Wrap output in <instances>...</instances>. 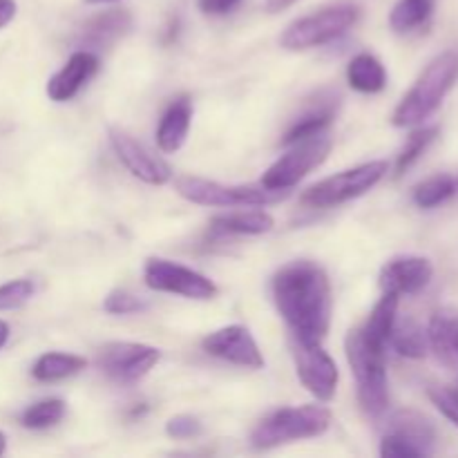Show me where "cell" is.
<instances>
[{"label": "cell", "mask_w": 458, "mask_h": 458, "mask_svg": "<svg viewBox=\"0 0 458 458\" xmlns=\"http://www.w3.org/2000/svg\"><path fill=\"white\" fill-rule=\"evenodd\" d=\"M273 300L295 340L322 343L329 331L334 307L325 268L307 259L282 267L273 277Z\"/></svg>", "instance_id": "6da1fadb"}, {"label": "cell", "mask_w": 458, "mask_h": 458, "mask_svg": "<svg viewBox=\"0 0 458 458\" xmlns=\"http://www.w3.org/2000/svg\"><path fill=\"white\" fill-rule=\"evenodd\" d=\"M458 79V54L443 52L429 63L416 79L410 92L394 110L392 123L396 128H416L434 114L445 101L447 92Z\"/></svg>", "instance_id": "7a4b0ae2"}, {"label": "cell", "mask_w": 458, "mask_h": 458, "mask_svg": "<svg viewBox=\"0 0 458 458\" xmlns=\"http://www.w3.org/2000/svg\"><path fill=\"white\" fill-rule=\"evenodd\" d=\"M349 367L356 378L358 401L369 416L378 419L387 411L389 383L387 367H385V349L374 347L365 340L360 329L349 331L344 340Z\"/></svg>", "instance_id": "3957f363"}, {"label": "cell", "mask_w": 458, "mask_h": 458, "mask_svg": "<svg viewBox=\"0 0 458 458\" xmlns=\"http://www.w3.org/2000/svg\"><path fill=\"white\" fill-rule=\"evenodd\" d=\"M331 428V411L322 405L282 407L255 428L250 443L255 450H273L284 443L322 437Z\"/></svg>", "instance_id": "277c9868"}, {"label": "cell", "mask_w": 458, "mask_h": 458, "mask_svg": "<svg viewBox=\"0 0 458 458\" xmlns=\"http://www.w3.org/2000/svg\"><path fill=\"white\" fill-rule=\"evenodd\" d=\"M360 9L356 4H331L322 7L309 16L298 18L291 22L280 36V45L289 52H302V49L320 47L340 38L347 30L356 25Z\"/></svg>", "instance_id": "5b68a950"}, {"label": "cell", "mask_w": 458, "mask_h": 458, "mask_svg": "<svg viewBox=\"0 0 458 458\" xmlns=\"http://www.w3.org/2000/svg\"><path fill=\"white\" fill-rule=\"evenodd\" d=\"M177 192L183 199L210 208H253L282 201L289 191H271L264 186H226L199 177L177 179Z\"/></svg>", "instance_id": "8992f818"}, {"label": "cell", "mask_w": 458, "mask_h": 458, "mask_svg": "<svg viewBox=\"0 0 458 458\" xmlns=\"http://www.w3.org/2000/svg\"><path fill=\"white\" fill-rule=\"evenodd\" d=\"M387 173V161H369V164L343 170V173L331 174V177L322 179L316 186L304 191L302 204L309 206V208H334V206L344 204V201L367 195L371 188L383 182Z\"/></svg>", "instance_id": "52a82bcc"}, {"label": "cell", "mask_w": 458, "mask_h": 458, "mask_svg": "<svg viewBox=\"0 0 458 458\" xmlns=\"http://www.w3.org/2000/svg\"><path fill=\"white\" fill-rule=\"evenodd\" d=\"M331 139L322 134H313V137L300 139V141L291 143V150L282 155L271 168L264 173L262 186L271 188V191H291L298 186L311 170L322 165L331 152Z\"/></svg>", "instance_id": "ba28073f"}, {"label": "cell", "mask_w": 458, "mask_h": 458, "mask_svg": "<svg viewBox=\"0 0 458 458\" xmlns=\"http://www.w3.org/2000/svg\"><path fill=\"white\" fill-rule=\"evenodd\" d=\"M143 280L146 286L159 293H174L188 300H213L217 298L219 289L204 273L188 268L183 264L170 262L164 258H150L143 267Z\"/></svg>", "instance_id": "9c48e42d"}, {"label": "cell", "mask_w": 458, "mask_h": 458, "mask_svg": "<svg viewBox=\"0 0 458 458\" xmlns=\"http://www.w3.org/2000/svg\"><path fill=\"white\" fill-rule=\"evenodd\" d=\"M291 353L295 360V371L309 394L322 403H329L338 389L340 371L334 358L320 347V343H302L291 340Z\"/></svg>", "instance_id": "30bf717a"}, {"label": "cell", "mask_w": 458, "mask_h": 458, "mask_svg": "<svg viewBox=\"0 0 458 458\" xmlns=\"http://www.w3.org/2000/svg\"><path fill=\"white\" fill-rule=\"evenodd\" d=\"M159 360V349L143 343H107L98 352V367L119 383H137Z\"/></svg>", "instance_id": "8fae6325"}, {"label": "cell", "mask_w": 458, "mask_h": 458, "mask_svg": "<svg viewBox=\"0 0 458 458\" xmlns=\"http://www.w3.org/2000/svg\"><path fill=\"white\" fill-rule=\"evenodd\" d=\"M107 137H110V146L114 150L116 159L130 170L132 177L141 179L143 183H150V186H165L173 179L170 165L161 157L152 155L148 148H143L125 130L110 128L107 130Z\"/></svg>", "instance_id": "7c38bea8"}, {"label": "cell", "mask_w": 458, "mask_h": 458, "mask_svg": "<svg viewBox=\"0 0 458 458\" xmlns=\"http://www.w3.org/2000/svg\"><path fill=\"white\" fill-rule=\"evenodd\" d=\"M201 347L208 356L231 362L235 367H244V369H262L264 367V356L258 343L250 335V331L242 325H231L213 331L201 340Z\"/></svg>", "instance_id": "4fadbf2b"}, {"label": "cell", "mask_w": 458, "mask_h": 458, "mask_svg": "<svg viewBox=\"0 0 458 458\" xmlns=\"http://www.w3.org/2000/svg\"><path fill=\"white\" fill-rule=\"evenodd\" d=\"M434 267L423 255H401L380 268L378 284L383 293L414 295L432 282Z\"/></svg>", "instance_id": "5bb4252c"}, {"label": "cell", "mask_w": 458, "mask_h": 458, "mask_svg": "<svg viewBox=\"0 0 458 458\" xmlns=\"http://www.w3.org/2000/svg\"><path fill=\"white\" fill-rule=\"evenodd\" d=\"M98 72V56L89 49H79L67 58L65 65L47 81V97L56 103L72 101L88 81Z\"/></svg>", "instance_id": "9a60e30c"}, {"label": "cell", "mask_w": 458, "mask_h": 458, "mask_svg": "<svg viewBox=\"0 0 458 458\" xmlns=\"http://www.w3.org/2000/svg\"><path fill=\"white\" fill-rule=\"evenodd\" d=\"M429 352L447 369H458V309L443 307L432 313L428 325Z\"/></svg>", "instance_id": "2e32d148"}, {"label": "cell", "mask_w": 458, "mask_h": 458, "mask_svg": "<svg viewBox=\"0 0 458 458\" xmlns=\"http://www.w3.org/2000/svg\"><path fill=\"white\" fill-rule=\"evenodd\" d=\"M335 114H338V94L320 92L316 101L309 103L302 114L291 123L282 141H284V146H291V143L300 141V139L322 134L334 123Z\"/></svg>", "instance_id": "e0dca14e"}, {"label": "cell", "mask_w": 458, "mask_h": 458, "mask_svg": "<svg viewBox=\"0 0 458 458\" xmlns=\"http://www.w3.org/2000/svg\"><path fill=\"white\" fill-rule=\"evenodd\" d=\"M392 437L401 438L407 445L414 447L419 456H429L437 443V429H434L432 420L428 416L419 414V411L403 410L392 416L389 420V432Z\"/></svg>", "instance_id": "ac0fdd59"}, {"label": "cell", "mask_w": 458, "mask_h": 458, "mask_svg": "<svg viewBox=\"0 0 458 458\" xmlns=\"http://www.w3.org/2000/svg\"><path fill=\"white\" fill-rule=\"evenodd\" d=\"M192 123V103L188 97L170 103L157 128V146L161 152H177L186 143Z\"/></svg>", "instance_id": "d6986e66"}, {"label": "cell", "mask_w": 458, "mask_h": 458, "mask_svg": "<svg viewBox=\"0 0 458 458\" xmlns=\"http://www.w3.org/2000/svg\"><path fill=\"white\" fill-rule=\"evenodd\" d=\"M130 30H132L130 12H125V9H110V12L98 13L92 21L85 22L83 38L85 43L94 45V47H106V45H112L114 40L123 38Z\"/></svg>", "instance_id": "ffe728a7"}, {"label": "cell", "mask_w": 458, "mask_h": 458, "mask_svg": "<svg viewBox=\"0 0 458 458\" xmlns=\"http://www.w3.org/2000/svg\"><path fill=\"white\" fill-rule=\"evenodd\" d=\"M276 226V219L267 210H237V213L217 215L210 222L215 235H264Z\"/></svg>", "instance_id": "44dd1931"}, {"label": "cell", "mask_w": 458, "mask_h": 458, "mask_svg": "<svg viewBox=\"0 0 458 458\" xmlns=\"http://www.w3.org/2000/svg\"><path fill=\"white\" fill-rule=\"evenodd\" d=\"M398 300H401V295L383 293V298L378 300V304H376L374 311H371L367 325L360 329L367 343L374 344V347L378 349H385V352H387L389 335H392L394 325H396Z\"/></svg>", "instance_id": "7402d4cb"}, {"label": "cell", "mask_w": 458, "mask_h": 458, "mask_svg": "<svg viewBox=\"0 0 458 458\" xmlns=\"http://www.w3.org/2000/svg\"><path fill=\"white\" fill-rule=\"evenodd\" d=\"M347 81L356 92L376 94L387 85V70L374 54H358L347 67Z\"/></svg>", "instance_id": "603a6c76"}, {"label": "cell", "mask_w": 458, "mask_h": 458, "mask_svg": "<svg viewBox=\"0 0 458 458\" xmlns=\"http://www.w3.org/2000/svg\"><path fill=\"white\" fill-rule=\"evenodd\" d=\"M389 344H392V349L398 356L410 358V360H420L429 352L428 329H423L411 318H403V320L396 318V325H394L392 335H389Z\"/></svg>", "instance_id": "cb8c5ba5"}, {"label": "cell", "mask_w": 458, "mask_h": 458, "mask_svg": "<svg viewBox=\"0 0 458 458\" xmlns=\"http://www.w3.org/2000/svg\"><path fill=\"white\" fill-rule=\"evenodd\" d=\"M88 367V360L74 353H58L49 352L43 353L38 360L31 367V376L40 383H58V380H65L76 376L79 371H83Z\"/></svg>", "instance_id": "d4e9b609"}, {"label": "cell", "mask_w": 458, "mask_h": 458, "mask_svg": "<svg viewBox=\"0 0 458 458\" xmlns=\"http://www.w3.org/2000/svg\"><path fill=\"white\" fill-rule=\"evenodd\" d=\"M434 12V0H398L389 13V25L396 34H410L429 22Z\"/></svg>", "instance_id": "484cf974"}, {"label": "cell", "mask_w": 458, "mask_h": 458, "mask_svg": "<svg viewBox=\"0 0 458 458\" xmlns=\"http://www.w3.org/2000/svg\"><path fill=\"white\" fill-rule=\"evenodd\" d=\"M458 182L450 174H437V177L425 179L423 183L414 188V201L419 208H437V206L445 204L447 199L456 195Z\"/></svg>", "instance_id": "4316f807"}, {"label": "cell", "mask_w": 458, "mask_h": 458, "mask_svg": "<svg viewBox=\"0 0 458 458\" xmlns=\"http://www.w3.org/2000/svg\"><path fill=\"white\" fill-rule=\"evenodd\" d=\"M63 416H65V403L61 398H45L22 411L21 423L27 429H47L61 423Z\"/></svg>", "instance_id": "83f0119b"}, {"label": "cell", "mask_w": 458, "mask_h": 458, "mask_svg": "<svg viewBox=\"0 0 458 458\" xmlns=\"http://www.w3.org/2000/svg\"><path fill=\"white\" fill-rule=\"evenodd\" d=\"M438 137V128H419L410 134L407 143L403 146L401 155L396 159V177H403L416 161L423 157V152L428 150L434 143V139Z\"/></svg>", "instance_id": "f1b7e54d"}, {"label": "cell", "mask_w": 458, "mask_h": 458, "mask_svg": "<svg viewBox=\"0 0 458 458\" xmlns=\"http://www.w3.org/2000/svg\"><path fill=\"white\" fill-rule=\"evenodd\" d=\"M34 295V282L31 280H12L0 286V311H13L27 304Z\"/></svg>", "instance_id": "f546056e"}, {"label": "cell", "mask_w": 458, "mask_h": 458, "mask_svg": "<svg viewBox=\"0 0 458 458\" xmlns=\"http://www.w3.org/2000/svg\"><path fill=\"white\" fill-rule=\"evenodd\" d=\"M103 309L112 316H130V313H139L146 309V302L139 300L137 295H132L130 291L114 289L112 293H107V298L103 300Z\"/></svg>", "instance_id": "4dcf8cb0"}, {"label": "cell", "mask_w": 458, "mask_h": 458, "mask_svg": "<svg viewBox=\"0 0 458 458\" xmlns=\"http://www.w3.org/2000/svg\"><path fill=\"white\" fill-rule=\"evenodd\" d=\"M165 434L170 438H177V441H188V438H197L201 434V423L195 416H173V419L165 423Z\"/></svg>", "instance_id": "1f68e13d"}, {"label": "cell", "mask_w": 458, "mask_h": 458, "mask_svg": "<svg viewBox=\"0 0 458 458\" xmlns=\"http://www.w3.org/2000/svg\"><path fill=\"white\" fill-rule=\"evenodd\" d=\"M429 401L437 405V410L450 423H454L458 428V392H452L447 387H429Z\"/></svg>", "instance_id": "d6a6232c"}, {"label": "cell", "mask_w": 458, "mask_h": 458, "mask_svg": "<svg viewBox=\"0 0 458 458\" xmlns=\"http://www.w3.org/2000/svg\"><path fill=\"white\" fill-rule=\"evenodd\" d=\"M240 3L242 0H197V4H199L206 16H226L233 9H237Z\"/></svg>", "instance_id": "836d02e7"}, {"label": "cell", "mask_w": 458, "mask_h": 458, "mask_svg": "<svg viewBox=\"0 0 458 458\" xmlns=\"http://www.w3.org/2000/svg\"><path fill=\"white\" fill-rule=\"evenodd\" d=\"M16 16V3L13 0H0V27L9 25Z\"/></svg>", "instance_id": "e575fe53"}, {"label": "cell", "mask_w": 458, "mask_h": 458, "mask_svg": "<svg viewBox=\"0 0 458 458\" xmlns=\"http://www.w3.org/2000/svg\"><path fill=\"white\" fill-rule=\"evenodd\" d=\"M295 0H267V12L268 13H280L289 9Z\"/></svg>", "instance_id": "d590c367"}, {"label": "cell", "mask_w": 458, "mask_h": 458, "mask_svg": "<svg viewBox=\"0 0 458 458\" xmlns=\"http://www.w3.org/2000/svg\"><path fill=\"white\" fill-rule=\"evenodd\" d=\"M7 340H9V325L7 322L0 320V349L4 347V343H7Z\"/></svg>", "instance_id": "8d00e7d4"}, {"label": "cell", "mask_w": 458, "mask_h": 458, "mask_svg": "<svg viewBox=\"0 0 458 458\" xmlns=\"http://www.w3.org/2000/svg\"><path fill=\"white\" fill-rule=\"evenodd\" d=\"M4 447H7V437H4L3 432H0V454L4 452Z\"/></svg>", "instance_id": "74e56055"}, {"label": "cell", "mask_w": 458, "mask_h": 458, "mask_svg": "<svg viewBox=\"0 0 458 458\" xmlns=\"http://www.w3.org/2000/svg\"><path fill=\"white\" fill-rule=\"evenodd\" d=\"M85 3H92V4H97V3H114V0H85Z\"/></svg>", "instance_id": "f35d334b"}, {"label": "cell", "mask_w": 458, "mask_h": 458, "mask_svg": "<svg viewBox=\"0 0 458 458\" xmlns=\"http://www.w3.org/2000/svg\"><path fill=\"white\" fill-rule=\"evenodd\" d=\"M456 182H458V179H456Z\"/></svg>", "instance_id": "ab89813d"}]
</instances>
